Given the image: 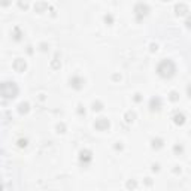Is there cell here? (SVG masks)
<instances>
[{
	"instance_id": "1",
	"label": "cell",
	"mask_w": 191,
	"mask_h": 191,
	"mask_svg": "<svg viewBox=\"0 0 191 191\" xmlns=\"http://www.w3.org/2000/svg\"><path fill=\"white\" fill-rule=\"evenodd\" d=\"M157 72L161 78H172L176 72V67H175V63L172 60H163L158 67H157Z\"/></svg>"
},
{
	"instance_id": "2",
	"label": "cell",
	"mask_w": 191,
	"mask_h": 191,
	"mask_svg": "<svg viewBox=\"0 0 191 191\" xmlns=\"http://www.w3.org/2000/svg\"><path fill=\"white\" fill-rule=\"evenodd\" d=\"M18 94V87L14 82H2L0 84V95L5 99H14Z\"/></svg>"
},
{
	"instance_id": "3",
	"label": "cell",
	"mask_w": 191,
	"mask_h": 191,
	"mask_svg": "<svg viewBox=\"0 0 191 191\" xmlns=\"http://www.w3.org/2000/svg\"><path fill=\"white\" fill-rule=\"evenodd\" d=\"M148 11H149V9H148V6H146V5H142V3H140V5H137V6L134 8V12H136V19H137V21H140L143 17H146Z\"/></svg>"
},
{
	"instance_id": "4",
	"label": "cell",
	"mask_w": 191,
	"mask_h": 191,
	"mask_svg": "<svg viewBox=\"0 0 191 191\" xmlns=\"http://www.w3.org/2000/svg\"><path fill=\"white\" fill-rule=\"evenodd\" d=\"M109 127V121L106 118H99L97 121H95V129L97 130H106Z\"/></svg>"
},
{
	"instance_id": "5",
	"label": "cell",
	"mask_w": 191,
	"mask_h": 191,
	"mask_svg": "<svg viewBox=\"0 0 191 191\" xmlns=\"http://www.w3.org/2000/svg\"><path fill=\"white\" fill-rule=\"evenodd\" d=\"M14 67L18 70V72H24V69H26V63H24V60H17L15 63H14Z\"/></svg>"
},
{
	"instance_id": "6",
	"label": "cell",
	"mask_w": 191,
	"mask_h": 191,
	"mask_svg": "<svg viewBox=\"0 0 191 191\" xmlns=\"http://www.w3.org/2000/svg\"><path fill=\"white\" fill-rule=\"evenodd\" d=\"M91 152L90 151H82L81 152V161H85V163H90L91 161Z\"/></svg>"
},
{
	"instance_id": "7",
	"label": "cell",
	"mask_w": 191,
	"mask_h": 191,
	"mask_svg": "<svg viewBox=\"0 0 191 191\" xmlns=\"http://www.w3.org/2000/svg\"><path fill=\"white\" fill-rule=\"evenodd\" d=\"M187 12H188V8L185 5H178L176 6V14L178 15H185Z\"/></svg>"
},
{
	"instance_id": "8",
	"label": "cell",
	"mask_w": 191,
	"mask_h": 191,
	"mask_svg": "<svg viewBox=\"0 0 191 191\" xmlns=\"http://www.w3.org/2000/svg\"><path fill=\"white\" fill-rule=\"evenodd\" d=\"M175 123L179 124V126H182V124L185 123V116H184L182 113H176V115H175Z\"/></svg>"
},
{
	"instance_id": "9",
	"label": "cell",
	"mask_w": 191,
	"mask_h": 191,
	"mask_svg": "<svg viewBox=\"0 0 191 191\" xmlns=\"http://www.w3.org/2000/svg\"><path fill=\"white\" fill-rule=\"evenodd\" d=\"M151 109H152V111L160 109V99H152V100H151Z\"/></svg>"
},
{
	"instance_id": "10",
	"label": "cell",
	"mask_w": 191,
	"mask_h": 191,
	"mask_svg": "<svg viewBox=\"0 0 191 191\" xmlns=\"http://www.w3.org/2000/svg\"><path fill=\"white\" fill-rule=\"evenodd\" d=\"M70 84H72V85H73L75 88H81V87H82V85H81V84H82V79H78V78H73V79H72V81H70Z\"/></svg>"
},
{
	"instance_id": "11",
	"label": "cell",
	"mask_w": 191,
	"mask_h": 191,
	"mask_svg": "<svg viewBox=\"0 0 191 191\" xmlns=\"http://www.w3.org/2000/svg\"><path fill=\"white\" fill-rule=\"evenodd\" d=\"M19 108H21V109H19L21 112H27V108H29V105H27V103H22Z\"/></svg>"
},
{
	"instance_id": "12",
	"label": "cell",
	"mask_w": 191,
	"mask_h": 191,
	"mask_svg": "<svg viewBox=\"0 0 191 191\" xmlns=\"http://www.w3.org/2000/svg\"><path fill=\"white\" fill-rule=\"evenodd\" d=\"M152 146H154V148H155V146H157V148H160V146H161V140H154Z\"/></svg>"
},
{
	"instance_id": "13",
	"label": "cell",
	"mask_w": 191,
	"mask_h": 191,
	"mask_svg": "<svg viewBox=\"0 0 191 191\" xmlns=\"http://www.w3.org/2000/svg\"><path fill=\"white\" fill-rule=\"evenodd\" d=\"M100 109H102V108H100V103H97V105L94 103V111H100Z\"/></svg>"
},
{
	"instance_id": "14",
	"label": "cell",
	"mask_w": 191,
	"mask_h": 191,
	"mask_svg": "<svg viewBox=\"0 0 191 191\" xmlns=\"http://www.w3.org/2000/svg\"><path fill=\"white\" fill-rule=\"evenodd\" d=\"M2 5H5V6L9 5V0H2Z\"/></svg>"
},
{
	"instance_id": "15",
	"label": "cell",
	"mask_w": 191,
	"mask_h": 191,
	"mask_svg": "<svg viewBox=\"0 0 191 191\" xmlns=\"http://www.w3.org/2000/svg\"><path fill=\"white\" fill-rule=\"evenodd\" d=\"M172 99H173V100H176V99H178V97H176V93H172Z\"/></svg>"
},
{
	"instance_id": "16",
	"label": "cell",
	"mask_w": 191,
	"mask_h": 191,
	"mask_svg": "<svg viewBox=\"0 0 191 191\" xmlns=\"http://www.w3.org/2000/svg\"><path fill=\"white\" fill-rule=\"evenodd\" d=\"M0 190H2V181H0Z\"/></svg>"
}]
</instances>
